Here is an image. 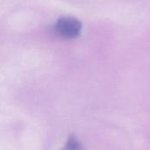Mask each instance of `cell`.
<instances>
[{"mask_svg": "<svg viewBox=\"0 0 150 150\" xmlns=\"http://www.w3.org/2000/svg\"><path fill=\"white\" fill-rule=\"evenodd\" d=\"M55 30L63 38L75 39L81 33L82 23L75 18H62L57 21Z\"/></svg>", "mask_w": 150, "mask_h": 150, "instance_id": "1", "label": "cell"}, {"mask_svg": "<svg viewBox=\"0 0 150 150\" xmlns=\"http://www.w3.org/2000/svg\"><path fill=\"white\" fill-rule=\"evenodd\" d=\"M79 148H80L79 142L76 141V138L71 137L67 143V149H78Z\"/></svg>", "mask_w": 150, "mask_h": 150, "instance_id": "2", "label": "cell"}]
</instances>
